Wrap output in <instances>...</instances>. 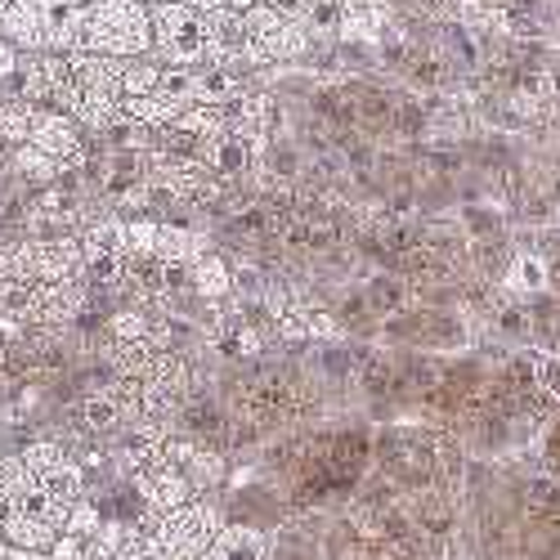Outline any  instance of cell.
I'll return each mask as SVG.
<instances>
[{"label":"cell","instance_id":"1","mask_svg":"<svg viewBox=\"0 0 560 560\" xmlns=\"http://www.w3.org/2000/svg\"><path fill=\"white\" fill-rule=\"evenodd\" d=\"M85 50L108 59H149L153 55V10L144 0H90Z\"/></svg>","mask_w":560,"mask_h":560},{"label":"cell","instance_id":"2","mask_svg":"<svg viewBox=\"0 0 560 560\" xmlns=\"http://www.w3.org/2000/svg\"><path fill=\"white\" fill-rule=\"evenodd\" d=\"M220 511L202 498H194L189 506H175L166 516H153V521H139L144 538L153 542V551L162 560H198L211 551L215 534H220Z\"/></svg>","mask_w":560,"mask_h":560},{"label":"cell","instance_id":"3","mask_svg":"<svg viewBox=\"0 0 560 560\" xmlns=\"http://www.w3.org/2000/svg\"><path fill=\"white\" fill-rule=\"evenodd\" d=\"M153 55L166 68H202L211 59V23L194 5H153Z\"/></svg>","mask_w":560,"mask_h":560},{"label":"cell","instance_id":"4","mask_svg":"<svg viewBox=\"0 0 560 560\" xmlns=\"http://www.w3.org/2000/svg\"><path fill=\"white\" fill-rule=\"evenodd\" d=\"M130 489H135L139 506H144V516H139V521L166 516V511H175V506H189V502L198 498L194 480L184 476L179 466H171V462H158V466H149V471H139V476L130 480Z\"/></svg>","mask_w":560,"mask_h":560},{"label":"cell","instance_id":"5","mask_svg":"<svg viewBox=\"0 0 560 560\" xmlns=\"http://www.w3.org/2000/svg\"><path fill=\"white\" fill-rule=\"evenodd\" d=\"M27 144L45 149L50 158H59L63 166H77L81 153H85V130H81L63 108H32Z\"/></svg>","mask_w":560,"mask_h":560},{"label":"cell","instance_id":"6","mask_svg":"<svg viewBox=\"0 0 560 560\" xmlns=\"http://www.w3.org/2000/svg\"><path fill=\"white\" fill-rule=\"evenodd\" d=\"M0 36H5L19 55H45L50 50L40 0H10V5L0 10Z\"/></svg>","mask_w":560,"mask_h":560},{"label":"cell","instance_id":"7","mask_svg":"<svg viewBox=\"0 0 560 560\" xmlns=\"http://www.w3.org/2000/svg\"><path fill=\"white\" fill-rule=\"evenodd\" d=\"M77 417H81V431L85 435H121L130 427V417H126L121 399L113 395V386L85 390L81 404H77Z\"/></svg>","mask_w":560,"mask_h":560},{"label":"cell","instance_id":"8","mask_svg":"<svg viewBox=\"0 0 560 560\" xmlns=\"http://www.w3.org/2000/svg\"><path fill=\"white\" fill-rule=\"evenodd\" d=\"M189 283H194V296L198 301H207V305H224L229 296H233V269H229V260L224 256H215V252H202L194 265H189Z\"/></svg>","mask_w":560,"mask_h":560},{"label":"cell","instance_id":"9","mask_svg":"<svg viewBox=\"0 0 560 560\" xmlns=\"http://www.w3.org/2000/svg\"><path fill=\"white\" fill-rule=\"evenodd\" d=\"M202 252H211V243H207L202 229H194L189 220H162L158 252H153V256H162V260H171V265H194Z\"/></svg>","mask_w":560,"mask_h":560},{"label":"cell","instance_id":"10","mask_svg":"<svg viewBox=\"0 0 560 560\" xmlns=\"http://www.w3.org/2000/svg\"><path fill=\"white\" fill-rule=\"evenodd\" d=\"M363 301L377 318H399L412 310V283L399 273H372L363 283Z\"/></svg>","mask_w":560,"mask_h":560},{"label":"cell","instance_id":"11","mask_svg":"<svg viewBox=\"0 0 560 560\" xmlns=\"http://www.w3.org/2000/svg\"><path fill=\"white\" fill-rule=\"evenodd\" d=\"M10 171H14L19 184H27V189H50L68 166L59 158H50L45 149H36V144H19V149H10Z\"/></svg>","mask_w":560,"mask_h":560},{"label":"cell","instance_id":"12","mask_svg":"<svg viewBox=\"0 0 560 560\" xmlns=\"http://www.w3.org/2000/svg\"><path fill=\"white\" fill-rule=\"evenodd\" d=\"M265 534L256 525H220L211 551L202 560H265Z\"/></svg>","mask_w":560,"mask_h":560},{"label":"cell","instance_id":"13","mask_svg":"<svg viewBox=\"0 0 560 560\" xmlns=\"http://www.w3.org/2000/svg\"><path fill=\"white\" fill-rule=\"evenodd\" d=\"M0 534H5L10 547H23V551H45L50 556V547L59 542L63 529H55L50 521H36V516H14V511H5L0 516Z\"/></svg>","mask_w":560,"mask_h":560},{"label":"cell","instance_id":"14","mask_svg":"<svg viewBox=\"0 0 560 560\" xmlns=\"http://www.w3.org/2000/svg\"><path fill=\"white\" fill-rule=\"evenodd\" d=\"M341 19H346V0H305L301 27L310 32L314 45H341Z\"/></svg>","mask_w":560,"mask_h":560},{"label":"cell","instance_id":"15","mask_svg":"<svg viewBox=\"0 0 560 560\" xmlns=\"http://www.w3.org/2000/svg\"><path fill=\"white\" fill-rule=\"evenodd\" d=\"M40 314V283L36 278H5L0 283V318H10V323H27Z\"/></svg>","mask_w":560,"mask_h":560},{"label":"cell","instance_id":"16","mask_svg":"<svg viewBox=\"0 0 560 560\" xmlns=\"http://www.w3.org/2000/svg\"><path fill=\"white\" fill-rule=\"evenodd\" d=\"M126 117H135L139 126H149V130H166V126H175L179 121V104H171L166 95H158V90H153V95H139V100H126L121 95V104H117Z\"/></svg>","mask_w":560,"mask_h":560},{"label":"cell","instance_id":"17","mask_svg":"<svg viewBox=\"0 0 560 560\" xmlns=\"http://www.w3.org/2000/svg\"><path fill=\"white\" fill-rule=\"evenodd\" d=\"M158 81H162V59H126V68H121V95L126 100H139V95H153L158 90Z\"/></svg>","mask_w":560,"mask_h":560},{"label":"cell","instance_id":"18","mask_svg":"<svg viewBox=\"0 0 560 560\" xmlns=\"http://www.w3.org/2000/svg\"><path fill=\"white\" fill-rule=\"evenodd\" d=\"M158 95H166V100L179 104V108H194V104H198V77H194V68H166V63H162Z\"/></svg>","mask_w":560,"mask_h":560},{"label":"cell","instance_id":"19","mask_svg":"<svg viewBox=\"0 0 560 560\" xmlns=\"http://www.w3.org/2000/svg\"><path fill=\"white\" fill-rule=\"evenodd\" d=\"M158 233H162V220H153V215L126 220V256H153L158 252Z\"/></svg>","mask_w":560,"mask_h":560},{"label":"cell","instance_id":"20","mask_svg":"<svg viewBox=\"0 0 560 560\" xmlns=\"http://www.w3.org/2000/svg\"><path fill=\"white\" fill-rule=\"evenodd\" d=\"M19 457H23V466H27L32 476H45L50 466H59V462L68 457V448H63L59 440H32V444L19 448Z\"/></svg>","mask_w":560,"mask_h":560},{"label":"cell","instance_id":"21","mask_svg":"<svg viewBox=\"0 0 560 560\" xmlns=\"http://www.w3.org/2000/svg\"><path fill=\"white\" fill-rule=\"evenodd\" d=\"M283 23H292V19L278 14V10L269 5V0H260V5H252V10H247V32H252V40H256V45H269L278 32H283Z\"/></svg>","mask_w":560,"mask_h":560},{"label":"cell","instance_id":"22","mask_svg":"<svg viewBox=\"0 0 560 560\" xmlns=\"http://www.w3.org/2000/svg\"><path fill=\"white\" fill-rule=\"evenodd\" d=\"M19 59H23V55L14 50V45H10L5 36H0V81H5V77H10L14 68H19Z\"/></svg>","mask_w":560,"mask_h":560},{"label":"cell","instance_id":"23","mask_svg":"<svg viewBox=\"0 0 560 560\" xmlns=\"http://www.w3.org/2000/svg\"><path fill=\"white\" fill-rule=\"evenodd\" d=\"M547 466H551V471L560 476V427L547 435Z\"/></svg>","mask_w":560,"mask_h":560},{"label":"cell","instance_id":"24","mask_svg":"<svg viewBox=\"0 0 560 560\" xmlns=\"http://www.w3.org/2000/svg\"><path fill=\"white\" fill-rule=\"evenodd\" d=\"M10 560H50L45 551H23V547H10Z\"/></svg>","mask_w":560,"mask_h":560},{"label":"cell","instance_id":"25","mask_svg":"<svg viewBox=\"0 0 560 560\" xmlns=\"http://www.w3.org/2000/svg\"><path fill=\"white\" fill-rule=\"evenodd\" d=\"M0 560H10V542H5V534H0Z\"/></svg>","mask_w":560,"mask_h":560},{"label":"cell","instance_id":"26","mask_svg":"<svg viewBox=\"0 0 560 560\" xmlns=\"http://www.w3.org/2000/svg\"><path fill=\"white\" fill-rule=\"evenodd\" d=\"M5 5H10V0H0V10H5Z\"/></svg>","mask_w":560,"mask_h":560}]
</instances>
